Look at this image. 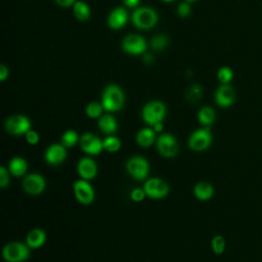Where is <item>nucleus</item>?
Here are the masks:
<instances>
[{
    "label": "nucleus",
    "instance_id": "f257e3e1",
    "mask_svg": "<svg viewBox=\"0 0 262 262\" xmlns=\"http://www.w3.org/2000/svg\"><path fill=\"white\" fill-rule=\"evenodd\" d=\"M125 96L122 89L115 84L107 85L102 93L101 103L105 111L117 112L124 105Z\"/></svg>",
    "mask_w": 262,
    "mask_h": 262
},
{
    "label": "nucleus",
    "instance_id": "f03ea898",
    "mask_svg": "<svg viewBox=\"0 0 262 262\" xmlns=\"http://www.w3.org/2000/svg\"><path fill=\"white\" fill-rule=\"evenodd\" d=\"M30 256V248L27 244L11 242L6 244L2 250V257L6 262H24Z\"/></svg>",
    "mask_w": 262,
    "mask_h": 262
},
{
    "label": "nucleus",
    "instance_id": "7ed1b4c3",
    "mask_svg": "<svg viewBox=\"0 0 262 262\" xmlns=\"http://www.w3.org/2000/svg\"><path fill=\"white\" fill-rule=\"evenodd\" d=\"M133 25L140 30H148L158 23V14L150 7H139L132 13Z\"/></svg>",
    "mask_w": 262,
    "mask_h": 262
},
{
    "label": "nucleus",
    "instance_id": "20e7f679",
    "mask_svg": "<svg viewBox=\"0 0 262 262\" xmlns=\"http://www.w3.org/2000/svg\"><path fill=\"white\" fill-rule=\"evenodd\" d=\"M166 115V105L160 100H154L147 102L141 112L143 121L149 126H154L161 123Z\"/></svg>",
    "mask_w": 262,
    "mask_h": 262
},
{
    "label": "nucleus",
    "instance_id": "39448f33",
    "mask_svg": "<svg viewBox=\"0 0 262 262\" xmlns=\"http://www.w3.org/2000/svg\"><path fill=\"white\" fill-rule=\"evenodd\" d=\"M126 170L136 180H144L149 173V164L143 157L135 156L126 163Z\"/></svg>",
    "mask_w": 262,
    "mask_h": 262
},
{
    "label": "nucleus",
    "instance_id": "423d86ee",
    "mask_svg": "<svg viewBox=\"0 0 262 262\" xmlns=\"http://www.w3.org/2000/svg\"><path fill=\"white\" fill-rule=\"evenodd\" d=\"M212 143V135L208 128L198 129L193 131L187 140L190 149L194 151H202L207 149Z\"/></svg>",
    "mask_w": 262,
    "mask_h": 262
},
{
    "label": "nucleus",
    "instance_id": "0eeeda50",
    "mask_svg": "<svg viewBox=\"0 0 262 262\" xmlns=\"http://www.w3.org/2000/svg\"><path fill=\"white\" fill-rule=\"evenodd\" d=\"M145 191L146 196L160 200L166 198L169 193V186L168 184L161 178H149L147 179L142 187Z\"/></svg>",
    "mask_w": 262,
    "mask_h": 262
},
{
    "label": "nucleus",
    "instance_id": "6e6552de",
    "mask_svg": "<svg viewBox=\"0 0 262 262\" xmlns=\"http://www.w3.org/2000/svg\"><path fill=\"white\" fill-rule=\"evenodd\" d=\"M73 191L76 200L81 205H90L94 201L95 192L92 185L84 179L77 180L73 184Z\"/></svg>",
    "mask_w": 262,
    "mask_h": 262
},
{
    "label": "nucleus",
    "instance_id": "1a4fd4ad",
    "mask_svg": "<svg viewBox=\"0 0 262 262\" xmlns=\"http://www.w3.org/2000/svg\"><path fill=\"white\" fill-rule=\"evenodd\" d=\"M5 129L12 135H23L31 130V122L26 116L14 115L6 120Z\"/></svg>",
    "mask_w": 262,
    "mask_h": 262
},
{
    "label": "nucleus",
    "instance_id": "9d476101",
    "mask_svg": "<svg viewBox=\"0 0 262 262\" xmlns=\"http://www.w3.org/2000/svg\"><path fill=\"white\" fill-rule=\"evenodd\" d=\"M157 148L165 158H173L178 154L177 140L173 135L168 133H164L158 137Z\"/></svg>",
    "mask_w": 262,
    "mask_h": 262
},
{
    "label": "nucleus",
    "instance_id": "9b49d317",
    "mask_svg": "<svg viewBox=\"0 0 262 262\" xmlns=\"http://www.w3.org/2000/svg\"><path fill=\"white\" fill-rule=\"evenodd\" d=\"M146 47L147 45L144 38L136 34L127 35L122 41L123 50L132 55H138V54L144 53L146 50Z\"/></svg>",
    "mask_w": 262,
    "mask_h": 262
},
{
    "label": "nucleus",
    "instance_id": "f8f14e48",
    "mask_svg": "<svg viewBox=\"0 0 262 262\" xmlns=\"http://www.w3.org/2000/svg\"><path fill=\"white\" fill-rule=\"evenodd\" d=\"M46 181L44 177L38 173L27 175L23 180L24 190L32 195H38L45 190Z\"/></svg>",
    "mask_w": 262,
    "mask_h": 262
},
{
    "label": "nucleus",
    "instance_id": "ddd939ff",
    "mask_svg": "<svg viewBox=\"0 0 262 262\" xmlns=\"http://www.w3.org/2000/svg\"><path fill=\"white\" fill-rule=\"evenodd\" d=\"M80 146L83 151L90 156H96L103 149L102 141L92 133H85L80 138Z\"/></svg>",
    "mask_w": 262,
    "mask_h": 262
},
{
    "label": "nucleus",
    "instance_id": "4468645a",
    "mask_svg": "<svg viewBox=\"0 0 262 262\" xmlns=\"http://www.w3.org/2000/svg\"><path fill=\"white\" fill-rule=\"evenodd\" d=\"M67 159V147L61 143L51 144L45 151V161L47 164L55 166L61 164Z\"/></svg>",
    "mask_w": 262,
    "mask_h": 262
},
{
    "label": "nucleus",
    "instance_id": "2eb2a0df",
    "mask_svg": "<svg viewBox=\"0 0 262 262\" xmlns=\"http://www.w3.org/2000/svg\"><path fill=\"white\" fill-rule=\"evenodd\" d=\"M235 99L234 89L229 84L220 85L215 92V101L222 107L230 106Z\"/></svg>",
    "mask_w": 262,
    "mask_h": 262
},
{
    "label": "nucleus",
    "instance_id": "dca6fc26",
    "mask_svg": "<svg viewBox=\"0 0 262 262\" xmlns=\"http://www.w3.org/2000/svg\"><path fill=\"white\" fill-rule=\"evenodd\" d=\"M77 171L81 179L91 180L97 174V165L91 158H82L78 163Z\"/></svg>",
    "mask_w": 262,
    "mask_h": 262
},
{
    "label": "nucleus",
    "instance_id": "f3484780",
    "mask_svg": "<svg viewBox=\"0 0 262 262\" xmlns=\"http://www.w3.org/2000/svg\"><path fill=\"white\" fill-rule=\"evenodd\" d=\"M128 20V13L123 7H116L107 16V25L113 30L122 29Z\"/></svg>",
    "mask_w": 262,
    "mask_h": 262
},
{
    "label": "nucleus",
    "instance_id": "a211bd4d",
    "mask_svg": "<svg viewBox=\"0 0 262 262\" xmlns=\"http://www.w3.org/2000/svg\"><path fill=\"white\" fill-rule=\"evenodd\" d=\"M46 242V233L43 229L34 228L32 229L26 237V244L30 249H39Z\"/></svg>",
    "mask_w": 262,
    "mask_h": 262
},
{
    "label": "nucleus",
    "instance_id": "6ab92c4d",
    "mask_svg": "<svg viewBox=\"0 0 262 262\" xmlns=\"http://www.w3.org/2000/svg\"><path fill=\"white\" fill-rule=\"evenodd\" d=\"M193 194L200 201H208L213 196L214 188L209 182L201 181L194 185Z\"/></svg>",
    "mask_w": 262,
    "mask_h": 262
},
{
    "label": "nucleus",
    "instance_id": "aec40b11",
    "mask_svg": "<svg viewBox=\"0 0 262 262\" xmlns=\"http://www.w3.org/2000/svg\"><path fill=\"white\" fill-rule=\"evenodd\" d=\"M156 140V132L151 128H143L136 134V142L141 147L150 146Z\"/></svg>",
    "mask_w": 262,
    "mask_h": 262
},
{
    "label": "nucleus",
    "instance_id": "412c9836",
    "mask_svg": "<svg viewBox=\"0 0 262 262\" xmlns=\"http://www.w3.org/2000/svg\"><path fill=\"white\" fill-rule=\"evenodd\" d=\"M28 169L27 161L20 157H14L10 160L8 164V171L10 174L16 177H20L25 175Z\"/></svg>",
    "mask_w": 262,
    "mask_h": 262
},
{
    "label": "nucleus",
    "instance_id": "4be33fe9",
    "mask_svg": "<svg viewBox=\"0 0 262 262\" xmlns=\"http://www.w3.org/2000/svg\"><path fill=\"white\" fill-rule=\"evenodd\" d=\"M98 127L104 134H113L118 129V123L112 115H103L98 120Z\"/></svg>",
    "mask_w": 262,
    "mask_h": 262
},
{
    "label": "nucleus",
    "instance_id": "5701e85b",
    "mask_svg": "<svg viewBox=\"0 0 262 262\" xmlns=\"http://www.w3.org/2000/svg\"><path fill=\"white\" fill-rule=\"evenodd\" d=\"M73 11L75 16L82 21L87 20L91 14L89 6L83 1H76V3L73 5Z\"/></svg>",
    "mask_w": 262,
    "mask_h": 262
},
{
    "label": "nucleus",
    "instance_id": "b1692460",
    "mask_svg": "<svg viewBox=\"0 0 262 262\" xmlns=\"http://www.w3.org/2000/svg\"><path fill=\"white\" fill-rule=\"evenodd\" d=\"M216 114L211 106H203L198 113V120L205 126L211 125L215 121Z\"/></svg>",
    "mask_w": 262,
    "mask_h": 262
},
{
    "label": "nucleus",
    "instance_id": "393cba45",
    "mask_svg": "<svg viewBox=\"0 0 262 262\" xmlns=\"http://www.w3.org/2000/svg\"><path fill=\"white\" fill-rule=\"evenodd\" d=\"M78 141H80L78 133L74 130H68L61 136V144L67 148L73 147L74 145L77 144Z\"/></svg>",
    "mask_w": 262,
    "mask_h": 262
},
{
    "label": "nucleus",
    "instance_id": "a878e982",
    "mask_svg": "<svg viewBox=\"0 0 262 262\" xmlns=\"http://www.w3.org/2000/svg\"><path fill=\"white\" fill-rule=\"evenodd\" d=\"M103 149H105L108 152H116L121 147V141L116 136H107L102 140Z\"/></svg>",
    "mask_w": 262,
    "mask_h": 262
},
{
    "label": "nucleus",
    "instance_id": "bb28decb",
    "mask_svg": "<svg viewBox=\"0 0 262 262\" xmlns=\"http://www.w3.org/2000/svg\"><path fill=\"white\" fill-rule=\"evenodd\" d=\"M103 110L104 108L102 106V103H98L96 101H92V102L88 103L87 106H86V115L89 118L95 119V118L100 117V115H101Z\"/></svg>",
    "mask_w": 262,
    "mask_h": 262
},
{
    "label": "nucleus",
    "instance_id": "cd10ccee",
    "mask_svg": "<svg viewBox=\"0 0 262 262\" xmlns=\"http://www.w3.org/2000/svg\"><path fill=\"white\" fill-rule=\"evenodd\" d=\"M203 93V88L199 84H193L191 85L187 91H186V98L190 102H195L198 101Z\"/></svg>",
    "mask_w": 262,
    "mask_h": 262
},
{
    "label": "nucleus",
    "instance_id": "c85d7f7f",
    "mask_svg": "<svg viewBox=\"0 0 262 262\" xmlns=\"http://www.w3.org/2000/svg\"><path fill=\"white\" fill-rule=\"evenodd\" d=\"M211 247L216 255H221L225 250V241L222 235H215L211 241Z\"/></svg>",
    "mask_w": 262,
    "mask_h": 262
},
{
    "label": "nucleus",
    "instance_id": "c756f323",
    "mask_svg": "<svg viewBox=\"0 0 262 262\" xmlns=\"http://www.w3.org/2000/svg\"><path fill=\"white\" fill-rule=\"evenodd\" d=\"M217 78L222 84H228L233 78V73L230 68L222 67L217 72Z\"/></svg>",
    "mask_w": 262,
    "mask_h": 262
},
{
    "label": "nucleus",
    "instance_id": "7c9ffc66",
    "mask_svg": "<svg viewBox=\"0 0 262 262\" xmlns=\"http://www.w3.org/2000/svg\"><path fill=\"white\" fill-rule=\"evenodd\" d=\"M167 44H168V39L165 35H162V34L155 36L150 41L151 48L155 50H162L167 46Z\"/></svg>",
    "mask_w": 262,
    "mask_h": 262
},
{
    "label": "nucleus",
    "instance_id": "2f4dec72",
    "mask_svg": "<svg viewBox=\"0 0 262 262\" xmlns=\"http://www.w3.org/2000/svg\"><path fill=\"white\" fill-rule=\"evenodd\" d=\"M146 194H145V191L143 188H134L131 190L130 192V198L133 202H136V203H139V202H142L144 199H145Z\"/></svg>",
    "mask_w": 262,
    "mask_h": 262
},
{
    "label": "nucleus",
    "instance_id": "473e14b6",
    "mask_svg": "<svg viewBox=\"0 0 262 262\" xmlns=\"http://www.w3.org/2000/svg\"><path fill=\"white\" fill-rule=\"evenodd\" d=\"M191 11L190 5L188 4V2H182L177 6V14L180 17H186L189 15Z\"/></svg>",
    "mask_w": 262,
    "mask_h": 262
},
{
    "label": "nucleus",
    "instance_id": "72a5a7b5",
    "mask_svg": "<svg viewBox=\"0 0 262 262\" xmlns=\"http://www.w3.org/2000/svg\"><path fill=\"white\" fill-rule=\"evenodd\" d=\"M9 184V172L8 170L1 166L0 167V186L1 188H5Z\"/></svg>",
    "mask_w": 262,
    "mask_h": 262
},
{
    "label": "nucleus",
    "instance_id": "f704fd0d",
    "mask_svg": "<svg viewBox=\"0 0 262 262\" xmlns=\"http://www.w3.org/2000/svg\"><path fill=\"white\" fill-rule=\"evenodd\" d=\"M25 135H26V140L28 141L29 144L35 145V144H37L39 142V139H40L39 138V134L36 131L30 130Z\"/></svg>",
    "mask_w": 262,
    "mask_h": 262
},
{
    "label": "nucleus",
    "instance_id": "c9c22d12",
    "mask_svg": "<svg viewBox=\"0 0 262 262\" xmlns=\"http://www.w3.org/2000/svg\"><path fill=\"white\" fill-rule=\"evenodd\" d=\"M9 75V71L8 68L5 64H1L0 66V81L3 82L8 78Z\"/></svg>",
    "mask_w": 262,
    "mask_h": 262
},
{
    "label": "nucleus",
    "instance_id": "e433bc0d",
    "mask_svg": "<svg viewBox=\"0 0 262 262\" xmlns=\"http://www.w3.org/2000/svg\"><path fill=\"white\" fill-rule=\"evenodd\" d=\"M61 7H70L76 3V0H54Z\"/></svg>",
    "mask_w": 262,
    "mask_h": 262
},
{
    "label": "nucleus",
    "instance_id": "4c0bfd02",
    "mask_svg": "<svg viewBox=\"0 0 262 262\" xmlns=\"http://www.w3.org/2000/svg\"><path fill=\"white\" fill-rule=\"evenodd\" d=\"M123 2L126 4L128 7H136L140 0H123Z\"/></svg>",
    "mask_w": 262,
    "mask_h": 262
},
{
    "label": "nucleus",
    "instance_id": "58836bf2",
    "mask_svg": "<svg viewBox=\"0 0 262 262\" xmlns=\"http://www.w3.org/2000/svg\"><path fill=\"white\" fill-rule=\"evenodd\" d=\"M152 129L155 130L156 133L162 131V129H163V124H162V122H161V123H158V124H156V125H154V126H152Z\"/></svg>",
    "mask_w": 262,
    "mask_h": 262
},
{
    "label": "nucleus",
    "instance_id": "ea45409f",
    "mask_svg": "<svg viewBox=\"0 0 262 262\" xmlns=\"http://www.w3.org/2000/svg\"><path fill=\"white\" fill-rule=\"evenodd\" d=\"M162 1H165V2H171V1H173V0H162Z\"/></svg>",
    "mask_w": 262,
    "mask_h": 262
},
{
    "label": "nucleus",
    "instance_id": "a19ab883",
    "mask_svg": "<svg viewBox=\"0 0 262 262\" xmlns=\"http://www.w3.org/2000/svg\"><path fill=\"white\" fill-rule=\"evenodd\" d=\"M186 2H192V1H195V0H185Z\"/></svg>",
    "mask_w": 262,
    "mask_h": 262
}]
</instances>
